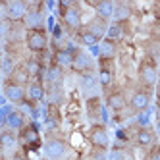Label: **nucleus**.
<instances>
[{
  "label": "nucleus",
  "instance_id": "obj_1",
  "mask_svg": "<svg viewBox=\"0 0 160 160\" xmlns=\"http://www.w3.org/2000/svg\"><path fill=\"white\" fill-rule=\"evenodd\" d=\"M158 79H160V73H158L156 60L152 56H145L139 62V68H137V81H139V87L152 91L158 85Z\"/></svg>",
  "mask_w": 160,
  "mask_h": 160
},
{
  "label": "nucleus",
  "instance_id": "obj_2",
  "mask_svg": "<svg viewBox=\"0 0 160 160\" xmlns=\"http://www.w3.org/2000/svg\"><path fill=\"white\" fill-rule=\"evenodd\" d=\"M60 25L70 31V33H79L85 25L81 21V10H79L77 4L73 2H60Z\"/></svg>",
  "mask_w": 160,
  "mask_h": 160
},
{
  "label": "nucleus",
  "instance_id": "obj_3",
  "mask_svg": "<svg viewBox=\"0 0 160 160\" xmlns=\"http://www.w3.org/2000/svg\"><path fill=\"white\" fill-rule=\"evenodd\" d=\"M48 44H50V37H48V31L47 29H31L27 31V37H25V48L31 54H44L48 50Z\"/></svg>",
  "mask_w": 160,
  "mask_h": 160
},
{
  "label": "nucleus",
  "instance_id": "obj_4",
  "mask_svg": "<svg viewBox=\"0 0 160 160\" xmlns=\"http://www.w3.org/2000/svg\"><path fill=\"white\" fill-rule=\"evenodd\" d=\"M29 14V4L23 0H10L4 2V19L10 23H18V21H25Z\"/></svg>",
  "mask_w": 160,
  "mask_h": 160
},
{
  "label": "nucleus",
  "instance_id": "obj_5",
  "mask_svg": "<svg viewBox=\"0 0 160 160\" xmlns=\"http://www.w3.org/2000/svg\"><path fill=\"white\" fill-rule=\"evenodd\" d=\"M151 100H152V91L137 87L129 97V110L133 114H143V112L148 110V106H151Z\"/></svg>",
  "mask_w": 160,
  "mask_h": 160
},
{
  "label": "nucleus",
  "instance_id": "obj_6",
  "mask_svg": "<svg viewBox=\"0 0 160 160\" xmlns=\"http://www.w3.org/2000/svg\"><path fill=\"white\" fill-rule=\"evenodd\" d=\"M98 85L102 87V91L104 93H108V91L114 85V81H116V68H114V60H98Z\"/></svg>",
  "mask_w": 160,
  "mask_h": 160
},
{
  "label": "nucleus",
  "instance_id": "obj_7",
  "mask_svg": "<svg viewBox=\"0 0 160 160\" xmlns=\"http://www.w3.org/2000/svg\"><path fill=\"white\" fill-rule=\"evenodd\" d=\"M68 148H70V145H68L66 139L50 135L47 143H44V154H47L48 160H62L68 154Z\"/></svg>",
  "mask_w": 160,
  "mask_h": 160
},
{
  "label": "nucleus",
  "instance_id": "obj_8",
  "mask_svg": "<svg viewBox=\"0 0 160 160\" xmlns=\"http://www.w3.org/2000/svg\"><path fill=\"white\" fill-rule=\"evenodd\" d=\"M89 143L97 151H108L110 147V135L104 123H93L89 129Z\"/></svg>",
  "mask_w": 160,
  "mask_h": 160
},
{
  "label": "nucleus",
  "instance_id": "obj_9",
  "mask_svg": "<svg viewBox=\"0 0 160 160\" xmlns=\"http://www.w3.org/2000/svg\"><path fill=\"white\" fill-rule=\"evenodd\" d=\"M104 100H106V106L112 112H116V114L123 112L129 106V100H128V97H125L123 89H120V87H112L108 93H104Z\"/></svg>",
  "mask_w": 160,
  "mask_h": 160
},
{
  "label": "nucleus",
  "instance_id": "obj_10",
  "mask_svg": "<svg viewBox=\"0 0 160 160\" xmlns=\"http://www.w3.org/2000/svg\"><path fill=\"white\" fill-rule=\"evenodd\" d=\"M2 91H4V97L8 102L12 104H19L27 98V87L19 85V83H14L12 79H4V85H2Z\"/></svg>",
  "mask_w": 160,
  "mask_h": 160
},
{
  "label": "nucleus",
  "instance_id": "obj_11",
  "mask_svg": "<svg viewBox=\"0 0 160 160\" xmlns=\"http://www.w3.org/2000/svg\"><path fill=\"white\" fill-rule=\"evenodd\" d=\"M72 70L77 72L79 75H85V73H93L95 70V60H93V56H91L89 52L81 50V48H77L75 56H73V66H72Z\"/></svg>",
  "mask_w": 160,
  "mask_h": 160
},
{
  "label": "nucleus",
  "instance_id": "obj_12",
  "mask_svg": "<svg viewBox=\"0 0 160 160\" xmlns=\"http://www.w3.org/2000/svg\"><path fill=\"white\" fill-rule=\"evenodd\" d=\"M85 110H87V118L91 122V125L93 123H102V120H104V106H102V100L100 97H89L87 102H85Z\"/></svg>",
  "mask_w": 160,
  "mask_h": 160
},
{
  "label": "nucleus",
  "instance_id": "obj_13",
  "mask_svg": "<svg viewBox=\"0 0 160 160\" xmlns=\"http://www.w3.org/2000/svg\"><path fill=\"white\" fill-rule=\"evenodd\" d=\"M18 139H19L21 145L27 147V148H35V147H39V143H41V135H39L37 123H35V122L27 123L25 128L18 133Z\"/></svg>",
  "mask_w": 160,
  "mask_h": 160
},
{
  "label": "nucleus",
  "instance_id": "obj_14",
  "mask_svg": "<svg viewBox=\"0 0 160 160\" xmlns=\"http://www.w3.org/2000/svg\"><path fill=\"white\" fill-rule=\"evenodd\" d=\"M133 143H135V147L143 148V151H151L156 145V133L151 128H137V131L133 135Z\"/></svg>",
  "mask_w": 160,
  "mask_h": 160
},
{
  "label": "nucleus",
  "instance_id": "obj_15",
  "mask_svg": "<svg viewBox=\"0 0 160 160\" xmlns=\"http://www.w3.org/2000/svg\"><path fill=\"white\" fill-rule=\"evenodd\" d=\"M25 125H27V120H25V116L18 108L10 110L6 116H4V129H10V131H14V133H19Z\"/></svg>",
  "mask_w": 160,
  "mask_h": 160
},
{
  "label": "nucleus",
  "instance_id": "obj_16",
  "mask_svg": "<svg viewBox=\"0 0 160 160\" xmlns=\"http://www.w3.org/2000/svg\"><path fill=\"white\" fill-rule=\"evenodd\" d=\"M77 48L72 47V44H68L66 48H60V50H54V64L60 66L62 70L66 68H72L73 66V56H75Z\"/></svg>",
  "mask_w": 160,
  "mask_h": 160
},
{
  "label": "nucleus",
  "instance_id": "obj_17",
  "mask_svg": "<svg viewBox=\"0 0 160 160\" xmlns=\"http://www.w3.org/2000/svg\"><path fill=\"white\" fill-rule=\"evenodd\" d=\"M128 35H129V21H112L108 27V33H106V39L120 42Z\"/></svg>",
  "mask_w": 160,
  "mask_h": 160
},
{
  "label": "nucleus",
  "instance_id": "obj_18",
  "mask_svg": "<svg viewBox=\"0 0 160 160\" xmlns=\"http://www.w3.org/2000/svg\"><path fill=\"white\" fill-rule=\"evenodd\" d=\"M23 23H25L27 31H31V29H44V16L41 12V6H31L29 4V14H27Z\"/></svg>",
  "mask_w": 160,
  "mask_h": 160
},
{
  "label": "nucleus",
  "instance_id": "obj_19",
  "mask_svg": "<svg viewBox=\"0 0 160 160\" xmlns=\"http://www.w3.org/2000/svg\"><path fill=\"white\" fill-rule=\"evenodd\" d=\"M91 6L95 8L97 18L104 19V21L114 19V8H116V2H112V0H100V2H91Z\"/></svg>",
  "mask_w": 160,
  "mask_h": 160
},
{
  "label": "nucleus",
  "instance_id": "obj_20",
  "mask_svg": "<svg viewBox=\"0 0 160 160\" xmlns=\"http://www.w3.org/2000/svg\"><path fill=\"white\" fill-rule=\"evenodd\" d=\"M44 97H47V89H44V83L41 79H33V81L27 85V98L33 102H42Z\"/></svg>",
  "mask_w": 160,
  "mask_h": 160
},
{
  "label": "nucleus",
  "instance_id": "obj_21",
  "mask_svg": "<svg viewBox=\"0 0 160 160\" xmlns=\"http://www.w3.org/2000/svg\"><path fill=\"white\" fill-rule=\"evenodd\" d=\"M118 56V42H114L110 39L100 41L98 44V60H116Z\"/></svg>",
  "mask_w": 160,
  "mask_h": 160
},
{
  "label": "nucleus",
  "instance_id": "obj_22",
  "mask_svg": "<svg viewBox=\"0 0 160 160\" xmlns=\"http://www.w3.org/2000/svg\"><path fill=\"white\" fill-rule=\"evenodd\" d=\"M91 33H93V35H97L98 37V41H104L106 39V33H108V27H110V23L108 21H104V19H100V18H93L89 21V23L85 25Z\"/></svg>",
  "mask_w": 160,
  "mask_h": 160
},
{
  "label": "nucleus",
  "instance_id": "obj_23",
  "mask_svg": "<svg viewBox=\"0 0 160 160\" xmlns=\"http://www.w3.org/2000/svg\"><path fill=\"white\" fill-rule=\"evenodd\" d=\"M44 81H47L50 87H58L60 83H62V79H64V70L60 66H56L54 62L47 68V72H44Z\"/></svg>",
  "mask_w": 160,
  "mask_h": 160
},
{
  "label": "nucleus",
  "instance_id": "obj_24",
  "mask_svg": "<svg viewBox=\"0 0 160 160\" xmlns=\"http://www.w3.org/2000/svg\"><path fill=\"white\" fill-rule=\"evenodd\" d=\"M77 35V41L83 44V47H89V48H97L98 44H100V41H98V37L97 35H93L87 27H83L79 33H75Z\"/></svg>",
  "mask_w": 160,
  "mask_h": 160
},
{
  "label": "nucleus",
  "instance_id": "obj_25",
  "mask_svg": "<svg viewBox=\"0 0 160 160\" xmlns=\"http://www.w3.org/2000/svg\"><path fill=\"white\" fill-rule=\"evenodd\" d=\"M133 14V10L128 2H116V8H114V19L112 21H129Z\"/></svg>",
  "mask_w": 160,
  "mask_h": 160
},
{
  "label": "nucleus",
  "instance_id": "obj_26",
  "mask_svg": "<svg viewBox=\"0 0 160 160\" xmlns=\"http://www.w3.org/2000/svg\"><path fill=\"white\" fill-rule=\"evenodd\" d=\"M8 79H12L14 83H19V85H23V87H27V85L33 81L31 75H29V72L25 70V66H23V64H19V66L16 68V72H14L12 75H10Z\"/></svg>",
  "mask_w": 160,
  "mask_h": 160
},
{
  "label": "nucleus",
  "instance_id": "obj_27",
  "mask_svg": "<svg viewBox=\"0 0 160 160\" xmlns=\"http://www.w3.org/2000/svg\"><path fill=\"white\" fill-rule=\"evenodd\" d=\"M21 114H23L25 118H33L35 120L37 116H39V108H37V102H33V100H29V98H25L23 102H19V104L16 106Z\"/></svg>",
  "mask_w": 160,
  "mask_h": 160
},
{
  "label": "nucleus",
  "instance_id": "obj_28",
  "mask_svg": "<svg viewBox=\"0 0 160 160\" xmlns=\"http://www.w3.org/2000/svg\"><path fill=\"white\" fill-rule=\"evenodd\" d=\"M0 139H2V147H4V151H10V148H14L18 145V135L14 131H10V129H4L2 135H0Z\"/></svg>",
  "mask_w": 160,
  "mask_h": 160
},
{
  "label": "nucleus",
  "instance_id": "obj_29",
  "mask_svg": "<svg viewBox=\"0 0 160 160\" xmlns=\"http://www.w3.org/2000/svg\"><path fill=\"white\" fill-rule=\"evenodd\" d=\"M97 83H98V77H95L93 73H85V75H81V87H83L85 91L95 89Z\"/></svg>",
  "mask_w": 160,
  "mask_h": 160
},
{
  "label": "nucleus",
  "instance_id": "obj_30",
  "mask_svg": "<svg viewBox=\"0 0 160 160\" xmlns=\"http://www.w3.org/2000/svg\"><path fill=\"white\" fill-rule=\"evenodd\" d=\"M147 160H160V145H154L151 151L147 152Z\"/></svg>",
  "mask_w": 160,
  "mask_h": 160
},
{
  "label": "nucleus",
  "instance_id": "obj_31",
  "mask_svg": "<svg viewBox=\"0 0 160 160\" xmlns=\"http://www.w3.org/2000/svg\"><path fill=\"white\" fill-rule=\"evenodd\" d=\"M154 118H156V122H160V100L156 102V106H154Z\"/></svg>",
  "mask_w": 160,
  "mask_h": 160
},
{
  "label": "nucleus",
  "instance_id": "obj_32",
  "mask_svg": "<svg viewBox=\"0 0 160 160\" xmlns=\"http://www.w3.org/2000/svg\"><path fill=\"white\" fill-rule=\"evenodd\" d=\"M154 133H156V137L160 139V122H156V125H154Z\"/></svg>",
  "mask_w": 160,
  "mask_h": 160
}]
</instances>
